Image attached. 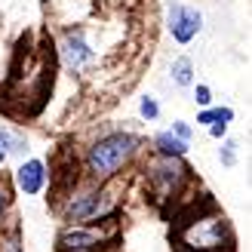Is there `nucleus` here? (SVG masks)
Returning <instances> with one entry per match:
<instances>
[{
    "label": "nucleus",
    "instance_id": "obj_1",
    "mask_svg": "<svg viewBox=\"0 0 252 252\" xmlns=\"http://www.w3.org/2000/svg\"><path fill=\"white\" fill-rule=\"evenodd\" d=\"M135 145H138L135 135H129V132H117V135L102 138V142L93 145V151H90V169L95 175L117 172V166H123V160L132 157Z\"/></svg>",
    "mask_w": 252,
    "mask_h": 252
},
{
    "label": "nucleus",
    "instance_id": "obj_2",
    "mask_svg": "<svg viewBox=\"0 0 252 252\" xmlns=\"http://www.w3.org/2000/svg\"><path fill=\"white\" fill-rule=\"evenodd\" d=\"M200 12L197 9H191V6H172L169 9V31H172V37L179 43H188L191 37L200 31Z\"/></svg>",
    "mask_w": 252,
    "mask_h": 252
},
{
    "label": "nucleus",
    "instance_id": "obj_3",
    "mask_svg": "<svg viewBox=\"0 0 252 252\" xmlns=\"http://www.w3.org/2000/svg\"><path fill=\"white\" fill-rule=\"evenodd\" d=\"M62 56H65V62H68V68H83L86 62L93 59V49H90V43L83 40L80 34H68L65 40H62Z\"/></svg>",
    "mask_w": 252,
    "mask_h": 252
},
{
    "label": "nucleus",
    "instance_id": "obj_4",
    "mask_svg": "<svg viewBox=\"0 0 252 252\" xmlns=\"http://www.w3.org/2000/svg\"><path fill=\"white\" fill-rule=\"evenodd\" d=\"M43 179H46V172H43V163L40 160H28L19 169V188H22L25 194H37L43 188Z\"/></svg>",
    "mask_w": 252,
    "mask_h": 252
},
{
    "label": "nucleus",
    "instance_id": "obj_5",
    "mask_svg": "<svg viewBox=\"0 0 252 252\" xmlns=\"http://www.w3.org/2000/svg\"><path fill=\"white\" fill-rule=\"evenodd\" d=\"M102 200H105V194H86L83 200H77V203L71 206L68 219H71V221H80V219H95L98 212H102Z\"/></svg>",
    "mask_w": 252,
    "mask_h": 252
},
{
    "label": "nucleus",
    "instance_id": "obj_6",
    "mask_svg": "<svg viewBox=\"0 0 252 252\" xmlns=\"http://www.w3.org/2000/svg\"><path fill=\"white\" fill-rule=\"evenodd\" d=\"M59 243H62V249H86V246L98 243V234L95 231H68L59 237Z\"/></svg>",
    "mask_w": 252,
    "mask_h": 252
},
{
    "label": "nucleus",
    "instance_id": "obj_7",
    "mask_svg": "<svg viewBox=\"0 0 252 252\" xmlns=\"http://www.w3.org/2000/svg\"><path fill=\"white\" fill-rule=\"evenodd\" d=\"M157 148H160L166 157H182L185 151H188V142L175 138L172 132H160V135H157Z\"/></svg>",
    "mask_w": 252,
    "mask_h": 252
},
{
    "label": "nucleus",
    "instance_id": "obj_8",
    "mask_svg": "<svg viewBox=\"0 0 252 252\" xmlns=\"http://www.w3.org/2000/svg\"><path fill=\"white\" fill-rule=\"evenodd\" d=\"M172 80L179 83V86H191V80H194V68H191V62L188 59H179L172 65Z\"/></svg>",
    "mask_w": 252,
    "mask_h": 252
},
{
    "label": "nucleus",
    "instance_id": "obj_9",
    "mask_svg": "<svg viewBox=\"0 0 252 252\" xmlns=\"http://www.w3.org/2000/svg\"><path fill=\"white\" fill-rule=\"evenodd\" d=\"M179 172H182V166H175V163H166V166L154 169V182H157V185H175Z\"/></svg>",
    "mask_w": 252,
    "mask_h": 252
},
{
    "label": "nucleus",
    "instance_id": "obj_10",
    "mask_svg": "<svg viewBox=\"0 0 252 252\" xmlns=\"http://www.w3.org/2000/svg\"><path fill=\"white\" fill-rule=\"evenodd\" d=\"M0 145H6L3 154H19V151H25V142L19 135H12L9 129H0Z\"/></svg>",
    "mask_w": 252,
    "mask_h": 252
},
{
    "label": "nucleus",
    "instance_id": "obj_11",
    "mask_svg": "<svg viewBox=\"0 0 252 252\" xmlns=\"http://www.w3.org/2000/svg\"><path fill=\"white\" fill-rule=\"evenodd\" d=\"M221 163L224 166H234L237 163V142H224L221 145Z\"/></svg>",
    "mask_w": 252,
    "mask_h": 252
},
{
    "label": "nucleus",
    "instance_id": "obj_12",
    "mask_svg": "<svg viewBox=\"0 0 252 252\" xmlns=\"http://www.w3.org/2000/svg\"><path fill=\"white\" fill-rule=\"evenodd\" d=\"M157 111H160V108H157V102H154L151 95H145V98H142V117L154 120V117H157Z\"/></svg>",
    "mask_w": 252,
    "mask_h": 252
},
{
    "label": "nucleus",
    "instance_id": "obj_13",
    "mask_svg": "<svg viewBox=\"0 0 252 252\" xmlns=\"http://www.w3.org/2000/svg\"><path fill=\"white\" fill-rule=\"evenodd\" d=\"M172 129H175V138H182V142H188V138H191V126H188L185 120H175Z\"/></svg>",
    "mask_w": 252,
    "mask_h": 252
},
{
    "label": "nucleus",
    "instance_id": "obj_14",
    "mask_svg": "<svg viewBox=\"0 0 252 252\" xmlns=\"http://www.w3.org/2000/svg\"><path fill=\"white\" fill-rule=\"evenodd\" d=\"M194 98H197V105H209V102H212V93H209V86H197Z\"/></svg>",
    "mask_w": 252,
    "mask_h": 252
},
{
    "label": "nucleus",
    "instance_id": "obj_15",
    "mask_svg": "<svg viewBox=\"0 0 252 252\" xmlns=\"http://www.w3.org/2000/svg\"><path fill=\"white\" fill-rule=\"evenodd\" d=\"M197 123H209V126H212V123H221V120H219L216 111H203V114L197 117Z\"/></svg>",
    "mask_w": 252,
    "mask_h": 252
},
{
    "label": "nucleus",
    "instance_id": "obj_16",
    "mask_svg": "<svg viewBox=\"0 0 252 252\" xmlns=\"http://www.w3.org/2000/svg\"><path fill=\"white\" fill-rule=\"evenodd\" d=\"M209 132H212V138H221L224 132H228V123H212V126H209Z\"/></svg>",
    "mask_w": 252,
    "mask_h": 252
},
{
    "label": "nucleus",
    "instance_id": "obj_17",
    "mask_svg": "<svg viewBox=\"0 0 252 252\" xmlns=\"http://www.w3.org/2000/svg\"><path fill=\"white\" fill-rule=\"evenodd\" d=\"M3 203H6V200H3V191H0V209H3Z\"/></svg>",
    "mask_w": 252,
    "mask_h": 252
},
{
    "label": "nucleus",
    "instance_id": "obj_18",
    "mask_svg": "<svg viewBox=\"0 0 252 252\" xmlns=\"http://www.w3.org/2000/svg\"><path fill=\"white\" fill-rule=\"evenodd\" d=\"M6 160V154H3V148H0V163H3Z\"/></svg>",
    "mask_w": 252,
    "mask_h": 252
}]
</instances>
